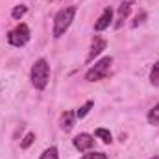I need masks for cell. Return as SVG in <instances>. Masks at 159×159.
<instances>
[{"label":"cell","instance_id":"6da1fadb","mask_svg":"<svg viewBox=\"0 0 159 159\" xmlns=\"http://www.w3.org/2000/svg\"><path fill=\"white\" fill-rule=\"evenodd\" d=\"M74 17H76V6H69V7H63L57 11V15L54 17V37L56 39L65 35V32L70 28Z\"/></svg>","mask_w":159,"mask_h":159},{"label":"cell","instance_id":"7a4b0ae2","mask_svg":"<svg viewBox=\"0 0 159 159\" xmlns=\"http://www.w3.org/2000/svg\"><path fill=\"white\" fill-rule=\"evenodd\" d=\"M32 85L35 89L43 91L46 85H48V80H50V65L46 63V59H37L32 67Z\"/></svg>","mask_w":159,"mask_h":159},{"label":"cell","instance_id":"3957f363","mask_svg":"<svg viewBox=\"0 0 159 159\" xmlns=\"http://www.w3.org/2000/svg\"><path fill=\"white\" fill-rule=\"evenodd\" d=\"M111 63H113V57H111V56L102 57L98 63H94V67H91V69L87 70L85 80H87V81H100V80H104L107 76L109 69H111Z\"/></svg>","mask_w":159,"mask_h":159},{"label":"cell","instance_id":"277c9868","mask_svg":"<svg viewBox=\"0 0 159 159\" xmlns=\"http://www.w3.org/2000/svg\"><path fill=\"white\" fill-rule=\"evenodd\" d=\"M7 41L13 46H24L30 41V28L26 24H19L15 26L9 34H7Z\"/></svg>","mask_w":159,"mask_h":159},{"label":"cell","instance_id":"5b68a950","mask_svg":"<svg viewBox=\"0 0 159 159\" xmlns=\"http://www.w3.org/2000/svg\"><path fill=\"white\" fill-rule=\"evenodd\" d=\"M72 143H74V146L78 148L80 152H89L94 146V139L89 133H80V135H76Z\"/></svg>","mask_w":159,"mask_h":159},{"label":"cell","instance_id":"8992f818","mask_svg":"<svg viewBox=\"0 0 159 159\" xmlns=\"http://www.w3.org/2000/svg\"><path fill=\"white\" fill-rule=\"evenodd\" d=\"M111 20H113V9H111V7H106V9H104V13L100 15V19L94 22V30H96V32L106 30V28L111 24Z\"/></svg>","mask_w":159,"mask_h":159},{"label":"cell","instance_id":"52a82bcc","mask_svg":"<svg viewBox=\"0 0 159 159\" xmlns=\"http://www.w3.org/2000/svg\"><path fill=\"white\" fill-rule=\"evenodd\" d=\"M102 50H106V41L102 39V37H94L93 39V44H91V52H89V56H87V61H93L96 56H100L102 54Z\"/></svg>","mask_w":159,"mask_h":159},{"label":"cell","instance_id":"ba28073f","mask_svg":"<svg viewBox=\"0 0 159 159\" xmlns=\"http://www.w3.org/2000/svg\"><path fill=\"white\" fill-rule=\"evenodd\" d=\"M131 6H133V2L131 0H126V2H122L119 7V19H117V28H120L122 24H124V20L128 19V15H129V11H131Z\"/></svg>","mask_w":159,"mask_h":159},{"label":"cell","instance_id":"9c48e42d","mask_svg":"<svg viewBox=\"0 0 159 159\" xmlns=\"http://www.w3.org/2000/svg\"><path fill=\"white\" fill-rule=\"evenodd\" d=\"M76 119H78V117H76L74 111H65V113L61 115V129H63V131H70V129L74 128V120Z\"/></svg>","mask_w":159,"mask_h":159},{"label":"cell","instance_id":"30bf717a","mask_svg":"<svg viewBox=\"0 0 159 159\" xmlns=\"http://www.w3.org/2000/svg\"><path fill=\"white\" fill-rule=\"evenodd\" d=\"M94 135H96L98 139H102V141H104L106 144H109V143L113 141V139H111V133H109L107 129H104V128H98V129L94 131Z\"/></svg>","mask_w":159,"mask_h":159},{"label":"cell","instance_id":"8fae6325","mask_svg":"<svg viewBox=\"0 0 159 159\" xmlns=\"http://www.w3.org/2000/svg\"><path fill=\"white\" fill-rule=\"evenodd\" d=\"M148 122L159 126V104H157V106H154V107L150 109V113H148Z\"/></svg>","mask_w":159,"mask_h":159},{"label":"cell","instance_id":"7c38bea8","mask_svg":"<svg viewBox=\"0 0 159 159\" xmlns=\"http://www.w3.org/2000/svg\"><path fill=\"white\" fill-rule=\"evenodd\" d=\"M93 106H94V102H91V100H89V102H85L78 111H76V117H78V119H83V117L91 111V107H93Z\"/></svg>","mask_w":159,"mask_h":159},{"label":"cell","instance_id":"4fadbf2b","mask_svg":"<svg viewBox=\"0 0 159 159\" xmlns=\"http://www.w3.org/2000/svg\"><path fill=\"white\" fill-rule=\"evenodd\" d=\"M26 11H28V7H26V6H17V7L11 11V17H13L15 20H20V19L26 15Z\"/></svg>","mask_w":159,"mask_h":159},{"label":"cell","instance_id":"5bb4252c","mask_svg":"<svg viewBox=\"0 0 159 159\" xmlns=\"http://www.w3.org/2000/svg\"><path fill=\"white\" fill-rule=\"evenodd\" d=\"M41 159H59V154H57V148H46L43 154H41Z\"/></svg>","mask_w":159,"mask_h":159},{"label":"cell","instance_id":"9a60e30c","mask_svg":"<svg viewBox=\"0 0 159 159\" xmlns=\"http://www.w3.org/2000/svg\"><path fill=\"white\" fill-rule=\"evenodd\" d=\"M150 81H152V85H156L159 87V61L152 67V72H150Z\"/></svg>","mask_w":159,"mask_h":159},{"label":"cell","instance_id":"2e32d148","mask_svg":"<svg viewBox=\"0 0 159 159\" xmlns=\"http://www.w3.org/2000/svg\"><path fill=\"white\" fill-rule=\"evenodd\" d=\"M34 139H35V133H32V131H30V133H26V137H24V139H22V143H20V148H28V146L34 143Z\"/></svg>","mask_w":159,"mask_h":159},{"label":"cell","instance_id":"e0dca14e","mask_svg":"<svg viewBox=\"0 0 159 159\" xmlns=\"http://www.w3.org/2000/svg\"><path fill=\"white\" fill-rule=\"evenodd\" d=\"M81 159H107V156L104 152H89V154H85Z\"/></svg>","mask_w":159,"mask_h":159},{"label":"cell","instance_id":"ac0fdd59","mask_svg":"<svg viewBox=\"0 0 159 159\" xmlns=\"http://www.w3.org/2000/svg\"><path fill=\"white\" fill-rule=\"evenodd\" d=\"M143 19H144V13H141V17L137 15V19H135V22H133V28H135V26H139V22H143Z\"/></svg>","mask_w":159,"mask_h":159},{"label":"cell","instance_id":"d6986e66","mask_svg":"<svg viewBox=\"0 0 159 159\" xmlns=\"http://www.w3.org/2000/svg\"><path fill=\"white\" fill-rule=\"evenodd\" d=\"M152 159H159V156H154V157H152Z\"/></svg>","mask_w":159,"mask_h":159}]
</instances>
